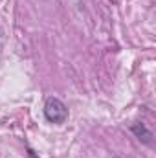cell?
I'll return each instance as SVG.
<instances>
[{
	"label": "cell",
	"instance_id": "1",
	"mask_svg": "<svg viewBox=\"0 0 156 158\" xmlns=\"http://www.w3.org/2000/svg\"><path fill=\"white\" fill-rule=\"evenodd\" d=\"M44 116L50 123H64L68 119V107L59 98H48L44 103Z\"/></svg>",
	"mask_w": 156,
	"mask_h": 158
},
{
	"label": "cell",
	"instance_id": "2",
	"mask_svg": "<svg viewBox=\"0 0 156 158\" xmlns=\"http://www.w3.org/2000/svg\"><path fill=\"white\" fill-rule=\"evenodd\" d=\"M130 132H132V134L142 142V143H145V145L153 147V143H154V134H153V131H149L143 123H140V121L132 123V125H130Z\"/></svg>",
	"mask_w": 156,
	"mask_h": 158
},
{
	"label": "cell",
	"instance_id": "3",
	"mask_svg": "<svg viewBox=\"0 0 156 158\" xmlns=\"http://www.w3.org/2000/svg\"><path fill=\"white\" fill-rule=\"evenodd\" d=\"M0 50H2V44H0Z\"/></svg>",
	"mask_w": 156,
	"mask_h": 158
},
{
	"label": "cell",
	"instance_id": "4",
	"mask_svg": "<svg viewBox=\"0 0 156 158\" xmlns=\"http://www.w3.org/2000/svg\"><path fill=\"white\" fill-rule=\"evenodd\" d=\"M116 158H119V156H116Z\"/></svg>",
	"mask_w": 156,
	"mask_h": 158
}]
</instances>
